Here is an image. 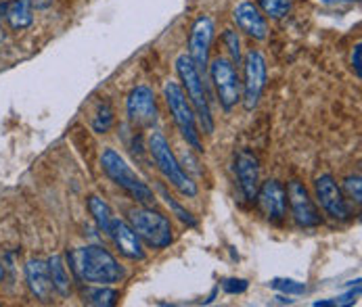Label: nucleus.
<instances>
[{"mask_svg": "<svg viewBox=\"0 0 362 307\" xmlns=\"http://www.w3.org/2000/svg\"><path fill=\"white\" fill-rule=\"evenodd\" d=\"M176 71H178V78L182 82V90H185L187 99H189L193 111H195V117L202 124V130L206 134H211L214 132V115H211V107H209V101H207L204 76L193 65L189 54H180L176 59Z\"/></svg>", "mask_w": 362, "mask_h": 307, "instance_id": "nucleus-3", "label": "nucleus"}, {"mask_svg": "<svg viewBox=\"0 0 362 307\" xmlns=\"http://www.w3.org/2000/svg\"><path fill=\"white\" fill-rule=\"evenodd\" d=\"M67 261H69V270L80 282L111 287L119 282L124 276V270L117 263V259L99 245H86L69 251Z\"/></svg>", "mask_w": 362, "mask_h": 307, "instance_id": "nucleus-1", "label": "nucleus"}, {"mask_svg": "<svg viewBox=\"0 0 362 307\" xmlns=\"http://www.w3.org/2000/svg\"><path fill=\"white\" fill-rule=\"evenodd\" d=\"M32 8H49L52 4V0H28Z\"/></svg>", "mask_w": 362, "mask_h": 307, "instance_id": "nucleus-32", "label": "nucleus"}, {"mask_svg": "<svg viewBox=\"0 0 362 307\" xmlns=\"http://www.w3.org/2000/svg\"><path fill=\"white\" fill-rule=\"evenodd\" d=\"M126 115L136 128H151L157 121L156 92L149 86H136L126 99Z\"/></svg>", "mask_w": 362, "mask_h": 307, "instance_id": "nucleus-9", "label": "nucleus"}, {"mask_svg": "<svg viewBox=\"0 0 362 307\" xmlns=\"http://www.w3.org/2000/svg\"><path fill=\"white\" fill-rule=\"evenodd\" d=\"M270 287L285 293V295H304L306 293V284L298 282V280H291V278H274L270 282Z\"/></svg>", "mask_w": 362, "mask_h": 307, "instance_id": "nucleus-24", "label": "nucleus"}, {"mask_svg": "<svg viewBox=\"0 0 362 307\" xmlns=\"http://www.w3.org/2000/svg\"><path fill=\"white\" fill-rule=\"evenodd\" d=\"M101 167H103L105 176L119 186L124 193H128L134 201L143 205H151L156 201L153 191L134 174V169L124 161V157L117 153L115 149H103L101 153Z\"/></svg>", "mask_w": 362, "mask_h": 307, "instance_id": "nucleus-4", "label": "nucleus"}, {"mask_svg": "<svg viewBox=\"0 0 362 307\" xmlns=\"http://www.w3.org/2000/svg\"><path fill=\"white\" fill-rule=\"evenodd\" d=\"M149 153L156 161L157 169L161 171V176L187 199H195L197 197V184L193 182V178L182 169L180 161L176 159V155L172 151L168 138L161 132H151L149 136Z\"/></svg>", "mask_w": 362, "mask_h": 307, "instance_id": "nucleus-2", "label": "nucleus"}, {"mask_svg": "<svg viewBox=\"0 0 362 307\" xmlns=\"http://www.w3.org/2000/svg\"><path fill=\"white\" fill-rule=\"evenodd\" d=\"M49 265V276H51L52 291L59 293L61 297L69 295V274H67V265L63 263V257L52 255L47 259Z\"/></svg>", "mask_w": 362, "mask_h": 307, "instance_id": "nucleus-19", "label": "nucleus"}, {"mask_svg": "<svg viewBox=\"0 0 362 307\" xmlns=\"http://www.w3.org/2000/svg\"><path fill=\"white\" fill-rule=\"evenodd\" d=\"M344 191H346V195H348V199H352L356 205L362 203V182H361V176L356 174V176H348L346 180H344Z\"/></svg>", "mask_w": 362, "mask_h": 307, "instance_id": "nucleus-27", "label": "nucleus"}, {"mask_svg": "<svg viewBox=\"0 0 362 307\" xmlns=\"http://www.w3.org/2000/svg\"><path fill=\"white\" fill-rule=\"evenodd\" d=\"M214 21L202 15L195 19L191 34H189V59L193 61V65L199 69V73H206L207 63H209V49L214 42Z\"/></svg>", "mask_w": 362, "mask_h": 307, "instance_id": "nucleus-12", "label": "nucleus"}, {"mask_svg": "<svg viewBox=\"0 0 362 307\" xmlns=\"http://www.w3.org/2000/svg\"><path fill=\"white\" fill-rule=\"evenodd\" d=\"M322 4H329V6H344V4H354L358 0H318Z\"/></svg>", "mask_w": 362, "mask_h": 307, "instance_id": "nucleus-31", "label": "nucleus"}, {"mask_svg": "<svg viewBox=\"0 0 362 307\" xmlns=\"http://www.w3.org/2000/svg\"><path fill=\"white\" fill-rule=\"evenodd\" d=\"M352 67H354V71H356V78L361 80L362 78V47L361 44H356L354 47V52H352Z\"/></svg>", "mask_w": 362, "mask_h": 307, "instance_id": "nucleus-30", "label": "nucleus"}, {"mask_svg": "<svg viewBox=\"0 0 362 307\" xmlns=\"http://www.w3.org/2000/svg\"><path fill=\"white\" fill-rule=\"evenodd\" d=\"M163 99L168 102V109L172 113V119H174L180 136L187 140L189 147H193L195 151L202 153L204 145H202V138H199V132H197V117H195V111H193L191 102L187 99L182 86L178 82H165Z\"/></svg>", "mask_w": 362, "mask_h": 307, "instance_id": "nucleus-6", "label": "nucleus"}, {"mask_svg": "<svg viewBox=\"0 0 362 307\" xmlns=\"http://www.w3.org/2000/svg\"><path fill=\"white\" fill-rule=\"evenodd\" d=\"M84 303L95 307H113L117 303V291L109 289L107 284H93L90 289L84 291Z\"/></svg>", "mask_w": 362, "mask_h": 307, "instance_id": "nucleus-20", "label": "nucleus"}, {"mask_svg": "<svg viewBox=\"0 0 362 307\" xmlns=\"http://www.w3.org/2000/svg\"><path fill=\"white\" fill-rule=\"evenodd\" d=\"M207 67H209V76H211L220 107L224 111H233L237 102L241 101V80L233 61L226 56H216L211 63H207Z\"/></svg>", "mask_w": 362, "mask_h": 307, "instance_id": "nucleus-7", "label": "nucleus"}, {"mask_svg": "<svg viewBox=\"0 0 362 307\" xmlns=\"http://www.w3.org/2000/svg\"><path fill=\"white\" fill-rule=\"evenodd\" d=\"M258 8L264 13V17L270 19H283L291 13L293 2L291 0H256Z\"/></svg>", "mask_w": 362, "mask_h": 307, "instance_id": "nucleus-22", "label": "nucleus"}, {"mask_svg": "<svg viewBox=\"0 0 362 307\" xmlns=\"http://www.w3.org/2000/svg\"><path fill=\"white\" fill-rule=\"evenodd\" d=\"M111 126H113V109H111L109 102H103L99 107V113H97L95 121H93V128H95L97 134H105V132H109Z\"/></svg>", "mask_w": 362, "mask_h": 307, "instance_id": "nucleus-25", "label": "nucleus"}, {"mask_svg": "<svg viewBox=\"0 0 362 307\" xmlns=\"http://www.w3.org/2000/svg\"><path fill=\"white\" fill-rule=\"evenodd\" d=\"M128 224L134 228L139 239L145 245H149L151 249H156V251H161V249L170 247L172 241H174V232H172L170 219L163 213H159V211L147 207V205L132 207L128 211Z\"/></svg>", "mask_w": 362, "mask_h": 307, "instance_id": "nucleus-5", "label": "nucleus"}, {"mask_svg": "<svg viewBox=\"0 0 362 307\" xmlns=\"http://www.w3.org/2000/svg\"><path fill=\"white\" fill-rule=\"evenodd\" d=\"M235 174L241 193L247 201H256L259 188V161L252 151H239L235 155Z\"/></svg>", "mask_w": 362, "mask_h": 307, "instance_id": "nucleus-15", "label": "nucleus"}, {"mask_svg": "<svg viewBox=\"0 0 362 307\" xmlns=\"http://www.w3.org/2000/svg\"><path fill=\"white\" fill-rule=\"evenodd\" d=\"M2 278H4V267H2V263H0V282H2Z\"/></svg>", "mask_w": 362, "mask_h": 307, "instance_id": "nucleus-33", "label": "nucleus"}, {"mask_svg": "<svg viewBox=\"0 0 362 307\" xmlns=\"http://www.w3.org/2000/svg\"><path fill=\"white\" fill-rule=\"evenodd\" d=\"M86 205H88V211H90L95 224H97L103 232H107V230H109V224H111V219H113L111 207H109L107 201H103L101 197H97V195H90Z\"/></svg>", "mask_w": 362, "mask_h": 307, "instance_id": "nucleus-21", "label": "nucleus"}, {"mask_svg": "<svg viewBox=\"0 0 362 307\" xmlns=\"http://www.w3.org/2000/svg\"><path fill=\"white\" fill-rule=\"evenodd\" d=\"M105 234H109L115 249L126 259H132V261H143L145 259L143 243H141L139 234L134 232V228L128 222H124L119 217H113L111 224H109V230Z\"/></svg>", "mask_w": 362, "mask_h": 307, "instance_id": "nucleus-14", "label": "nucleus"}, {"mask_svg": "<svg viewBox=\"0 0 362 307\" xmlns=\"http://www.w3.org/2000/svg\"><path fill=\"white\" fill-rule=\"evenodd\" d=\"M233 19L237 23V28L247 34L254 40H266L268 38V23L266 17L262 15L258 6L250 0H241L235 11H233Z\"/></svg>", "mask_w": 362, "mask_h": 307, "instance_id": "nucleus-16", "label": "nucleus"}, {"mask_svg": "<svg viewBox=\"0 0 362 307\" xmlns=\"http://www.w3.org/2000/svg\"><path fill=\"white\" fill-rule=\"evenodd\" d=\"M285 191H287V203H289V209H291V215L298 222V226L316 228V226L322 224V217H320L314 201L310 199L308 188L300 180H291Z\"/></svg>", "mask_w": 362, "mask_h": 307, "instance_id": "nucleus-11", "label": "nucleus"}, {"mask_svg": "<svg viewBox=\"0 0 362 307\" xmlns=\"http://www.w3.org/2000/svg\"><path fill=\"white\" fill-rule=\"evenodd\" d=\"M0 17H4L15 32H23V30H28L34 23L32 6H30L28 0H6V2H0Z\"/></svg>", "mask_w": 362, "mask_h": 307, "instance_id": "nucleus-18", "label": "nucleus"}, {"mask_svg": "<svg viewBox=\"0 0 362 307\" xmlns=\"http://www.w3.org/2000/svg\"><path fill=\"white\" fill-rule=\"evenodd\" d=\"M222 42H224L228 54H230L233 65H239L241 63V40H239L237 32L235 30H226L224 36H222Z\"/></svg>", "mask_w": 362, "mask_h": 307, "instance_id": "nucleus-26", "label": "nucleus"}, {"mask_svg": "<svg viewBox=\"0 0 362 307\" xmlns=\"http://www.w3.org/2000/svg\"><path fill=\"white\" fill-rule=\"evenodd\" d=\"M259 211L264 217L272 224H281L287 215V191L279 180H266L262 182L256 195Z\"/></svg>", "mask_w": 362, "mask_h": 307, "instance_id": "nucleus-13", "label": "nucleus"}, {"mask_svg": "<svg viewBox=\"0 0 362 307\" xmlns=\"http://www.w3.org/2000/svg\"><path fill=\"white\" fill-rule=\"evenodd\" d=\"M314 188H316V199L320 207L327 211V215H331L333 219H350L352 211H350V205L346 201V195L344 191L337 186L335 178L331 174H322L316 178L314 182Z\"/></svg>", "mask_w": 362, "mask_h": 307, "instance_id": "nucleus-10", "label": "nucleus"}, {"mask_svg": "<svg viewBox=\"0 0 362 307\" xmlns=\"http://www.w3.org/2000/svg\"><path fill=\"white\" fill-rule=\"evenodd\" d=\"M247 280H243V278H226L224 282H222V289L226 291V293H230V295H239V293H245L247 291Z\"/></svg>", "mask_w": 362, "mask_h": 307, "instance_id": "nucleus-28", "label": "nucleus"}, {"mask_svg": "<svg viewBox=\"0 0 362 307\" xmlns=\"http://www.w3.org/2000/svg\"><path fill=\"white\" fill-rule=\"evenodd\" d=\"M243 95L241 101L247 111H254L258 107L259 97L266 86V59L259 51H250L243 63Z\"/></svg>", "mask_w": 362, "mask_h": 307, "instance_id": "nucleus-8", "label": "nucleus"}, {"mask_svg": "<svg viewBox=\"0 0 362 307\" xmlns=\"http://www.w3.org/2000/svg\"><path fill=\"white\" fill-rule=\"evenodd\" d=\"M25 282L30 293L40 299V301H51L52 297V282L49 276V265L45 259H30L25 265Z\"/></svg>", "mask_w": 362, "mask_h": 307, "instance_id": "nucleus-17", "label": "nucleus"}, {"mask_svg": "<svg viewBox=\"0 0 362 307\" xmlns=\"http://www.w3.org/2000/svg\"><path fill=\"white\" fill-rule=\"evenodd\" d=\"M159 191H161V197L165 199L168 207H170V209L174 211V215H176V217H178V219H180L182 224H187L189 228H195V226H197V219H195V215H193L191 211H187V209H185L182 205L178 203V201H176V199L172 197V195H168V193H165V188H159Z\"/></svg>", "mask_w": 362, "mask_h": 307, "instance_id": "nucleus-23", "label": "nucleus"}, {"mask_svg": "<svg viewBox=\"0 0 362 307\" xmlns=\"http://www.w3.org/2000/svg\"><path fill=\"white\" fill-rule=\"evenodd\" d=\"M361 295V284L356 287V291H350V293H346L344 297H339V299H333V306L341 307V306H350V303H354V297H358Z\"/></svg>", "mask_w": 362, "mask_h": 307, "instance_id": "nucleus-29", "label": "nucleus"}]
</instances>
